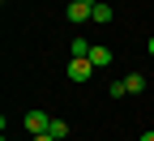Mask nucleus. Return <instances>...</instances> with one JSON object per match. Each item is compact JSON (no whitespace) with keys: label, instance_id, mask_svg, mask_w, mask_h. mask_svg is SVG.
<instances>
[{"label":"nucleus","instance_id":"nucleus-1","mask_svg":"<svg viewBox=\"0 0 154 141\" xmlns=\"http://www.w3.org/2000/svg\"><path fill=\"white\" fill-rule=\"evenodd\" d=\"M94 5H99V0H73V5L64 9V17H69L73 26H82L86 17H94Z\"/></svg>","mask_w":154,"mask_h":141},{"label":"nucleus","instance_id":"nucleus-2","mask_svg":"<svg viewBox=\"0 0 154 141\" xmlns=\"http://www.w3.org/2000/svg\"><path fill=\"white\" fill-rule=\"evenodd\" d=\"M47 128H51V115H47V111H26V133H30V137L47 133Z\"/></svg>","mask_w":154,"mask_h":141},{"label":"nucleus","instance_id":"nucleus-3","mask_svg":"<svg viewBox=\"0 0 154 141\" xmlns=\"http://www.w3.org/2000/svg\"><path fill=\"white\" fill-rule=\"evenodd\" d=\"M94 73H99V69H94L90 60H69V81H90Z\"/></svg>","mask_w":154,"mask_h":141},{"label":"nucleus","instance_id":"nucleus-4","mask_svg":"<svg viewBox=\"0 0 154 141\" xmlns=\"http://www.w3.org/2000/svg\"><path fill=\"white\" fill-rule=\"evenodd\" d=\"M90 64H94V69H107V64H111V51L94 43V47H90Z\"/></svg>","mask_w":154,"mask_h":141},{"label":"nucleus","instance_id":"nucleus-5","mask_svg":"<svg viewBox=\"0 0 154 141\" xmlns=\"http://www.w3.org/2000/svg\"><path fill=\"white\" fill-rule=\"evenodd\" d=\"M124 86H128V94H141V90H146V77H141V73H128Z\"/></svg>","mask_w":154,"mask_h":141},{"label":"nucleus","instance_id":"nucleus-6","mask_svg":"<svg viewBox=\"0 0 154 141\" xmlns=\"http://www.w3.org/2000/svg\"><path fill=\"white\" fill-rule=\"evenodd\" d=\"M94 22H99V26H111V5H94Z\"/></svg>","mask_w":154,"mask_h":141},{"label":"nucleus","instance_id":"nucleus-7","mask_svg":"<svg viewBox=\"0 0 154 141\" xmlns=\"http://www.w3.org/2000/svg\"><path fill=\"white\" fill-rule=\"evenodd\" d=\"M47 133H51L56 141H64V137H69V124H64V120H51V128H47Z\"/></svg>","mask_w":154,"mask_h":141},{"label":"nucleus","instance_id":"nucleus-8","mask_svg":"<svg viewBox=\"0 0 154 141\" xmlns=\"http://www.w3.org/2000/svg\"><path fill=\"white\" fill-rule=\"evenodd\" d=\"M30 141H56V137H51V133H38V137H30Z\"/></svg>","mask_w":154,"mask_h":141},{"label":"nucleus","instance_id":"nucleus-9","mask_svg":"<svg viewBox=\"0 0 154 141\" xmlns=\"http://www.w3.org/2000/svg\"><path fill=\"white\" fill-rule=\"evenodd\" d=\"M137 141H154V128H150V133H141V137H137Z\"/></svg>","mask_w":154,"mask_h":141},{"label":"nucleus","instance_id":"nucleus-10","mask_svg":"<svg viewBox=\"0 0 154 141\" xmlns=\"http://www.w3.org/2000/svg\"><path fill=\"white\" fill-rule=\"evenodd\" d=\"M150 56H154V34H150Z\"/></svg>","mask_w":154,"mask_h":141}]
</instances>
